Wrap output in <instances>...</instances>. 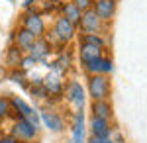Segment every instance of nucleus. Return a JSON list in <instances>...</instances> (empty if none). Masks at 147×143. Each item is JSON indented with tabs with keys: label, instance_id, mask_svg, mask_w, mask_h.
<instances>
[{
	"label": "nucleus",
	"instance_id": "nucleus-22",
	"mask_svg": "<svg viewBox=\"0 0 147 143\" xmlns=\"http://www.w3.org/2000/svg\"><path fill=\"white\" fill-rule=\"evenodd\" d=\"M92 2H94V0H73V4H75L80 12L90 10V8H92Z\"/></svg>",
	"mask_w": 147,
	"mask_h": 143
},
{
	"label": "nucleus",
	"instance_id": "nucleus-11",
	"mask_svg": "<svg viewBox=\"0 0 147 143\" xmlns=\"http://www.w3.org/2000/svg\"><path fill=\"white\" fill-rule=\"evenodd\" d=\"M92 118H100V120H110L112 118V104L108 100H92Z\"/></svg>",
	"mask_w": 147,
	"mask_h": 143
},
{
	"label": "nucleus",
	"instance_id": "nucleus-20",
	"mask_svg": "<svg viewBox=\"0 0 147 143\" xmlns=\"http://www.w3.org/2000/svg\"><path fill=\"white\" fill-rule=\"evenodd\" d=\"M20 61H22V51L14 45L8 49V53H6V65L10 67V69H18L20 67Z\"/></svg>",
	"mask_w": 147,
	"mask_h": 143
},
{
	"label": "nucleus",
	"instance_id": "nucleus-19",
	"mask_svg": "<svg viewBox=\"0 0 147 143\" xmlns=\"http://www.w3.org/2000/svg\"><path fill=\"white\" fill-rule=\"evenodd\" d=\"M80 43L94 45V47H100V49H104L106 41H104V37H102L100 33H82V35H80Z\"/></svg>",
	"mask_w": 147,
	"mask_h": 143
},
{
	"label": "nucleus",
	"instance_id": "nucleus-1",
	"mask_svg": "<svg viewBox=\"0 0 147 143\" xmlns=\"http://www.w3.org/2000/svg\"><path fill=\"white\" fill-rule=\"evenodd\" d=\"M112 92L108 75H88V96L92 100H108Z\"/></svg>",
	"mask_w": 147,
	"mask_h": 143
},
{
	"label": "nucleus",
	"instance_id": "nucleus-12",
	"mask_svg": "<svg viewBox=\"0 0 147 143\" xmlns=\"http://www.w3.org/2000/svg\"><path fill=\"white\" fill-rule=\"evenodd\" d=\"M71 143H86L84 141V112H82V108L75 112V125H73Z\"/></svg>",
	"mask_w": 147,
	"mask_h": 143
},
{
	"label": "nucleus",
	"instance_id": "nucleus-7",
	"mask_svg": "<svg viewBox=\"0 0 147 143\" xmlns=\"http://www.w3.org/2000/svg\"><path fill=\"white\" fill-rule=\"evenodd\" d=\"M84 71L88 75H108L114 71V63L106 57H98V59H92L88 63H84Z\"/></svg>",
	"mask_w": 147,
	"mask_h": 143
},
{
	"label": "nucleus",
	"instance_id": "nucleus-25",
	"mask_svg": "<svg viewBox=\"0 0 147 143\" xmlns=\"http://www.w3.org/2000/svg\"><path fill=\"white\" fill-rule=\"evenodd\" d=\"M0 143H20L16 137H12V135H2L0 137Z\"/></svg>",
	"mask_w": 147,
	"mask_h": 143
},
{
	"label": "nucleus",
	"instance_id": "nucleus-3",
	"mask_svg": "<svg viewBox=\"0 0 147 143\" xmlns=\"http://www.w3.org/2000/svg\"><path fill=\"white\" fill-rule=\"evenodd\" d=\"M75 33H77V26H73V24L65 20L63 16H59L55 20V26H53V37L59 39L61 43H69L73 37H75Z\"/></svg>",
	"mask_w": 147,
	"mask_h": 143
},
{
	"label": "nucleus",
	"instance_id": "nucleus-18",
	"mask_svg": "<svg viewBox=\"0 0 147 143\" xmlns=\"http://www.w3.org/2000/svg\"><path fill=\"white\" fill-rule=\"evenodd\" d=\"M65 20H69V22L73 24V26H79V20H80V16H82V12L73 4V2H67L65 6H63V14H61Z\"/></svg>",
	"mask_w": 147,
	"mask_h": 143
},
{
	"label": "nucleus",
	"instance_id": "nucleus-6",
	"mask_svg": "<svg viewBox=\"0 0 147 143\" xmlns=\"http://www.w3.org/2000/svg\"><path fill=\"white\" fill-rule=\"evenodd\" d=\"M116 6H118L116 0H94L92 2V10H94V14L100 18L102 22H110L112 20L114 14H116Z\"/></svg>",
	"mask_w": 147,
	"mask_h": 143
},
{
	"label": "nucleus",
	"instance_id": "nucleus-17",
	"mask_svg": "<svg viewBox=\"0 0 147 143\" xmlns=\"http://www.w3.org/2000/svg\"><path fill=\"white\" fill-rule=\"evenodd\" d=\"M43 90H45V94H49V96H61V92H63V82L59 80V77L49 75L47 78H43Z\"/></svg>",
	"mask_w": 147,
	"mask_h": 143
},
{
	"label": "nucleus",
	"instance_id": "nucleus-15",
	"mask_svg": "<svg viewBox=\"0 0 147 143\" xmlns=\"http://www.w3.org/2000/svg\"><path fill=\"white\" fill-rule=\"evenodd\" d=\"M10 102H12V108H16L18 110V114H20V118H26V120H30L32 116H35L37 114V110H34L26 100H22L20 96H12L10 98Z\"/></svg>",
	"mask_w": 147,
	"mask_h": 143
},
{
	"label": "nucleus",
	"instance_id": "nucleus-14",
	"mask_svg": "<svg viewBox=\"0 0 147 143\" xmlns=\"http://www.w3.org/2000/svg\"><path fill=\"white\" fill-rule=\"evenodd\" d=\"M110 120H100V118H92L90 120V133L92 137H110Z\"/></svg>",
	"mask_w": 147,
	"mask_h": 143
},
{
	"label": "nucleus",
	"instance_id": "nucleus-10",
	"mask_svg": "<svg viewBox=\"0 0 147 143\" xmlns=\"http://www.w3.org/2000/svg\"><path fill=\"white\" fill-rule=\"evenodd\" d=\"M39 120H41V123H45L47 130H51V132H63V127H65V123H63V118L59 116V114H55V112H41L39 114Z\"/></svg>",
	"mask_w": 147,
	"mask_h": 143
},
{
	"label": "nucleus",
	"instance_id": "nucleus-9",
	"mask_svg": "<svg viewBox=\"0 0 147 143\" xmlns=\"http://www.w3.org/2000/svg\"><path fill=\"white\" fill-rule=\"evenodd\" d=\"M49 51H51V43L47 41L45 37H35L34 45L30 47L28 53H30V57H34L35 61H45Z\"/></svg>",
	"mask_w": 147,
	"mask_h": 143
},
{
	"label": "nucleus",
	"instance_id": "nucleus-27",
	"mask_svg": "<svg viewBox=\"0 0 147 143\" xmlns=\"http://www.w3.org/2000/svg\"><path fill=\"white\" fill-rule=\"evenodd\" d=\"M26 143H32V141H26Z\"/></svg>",
	"mask_w": 147,
	"mask_h": 143
},
{
	"label": "nucleus",
	"instance_id": "nucleus-21",
	"mask_svg": "<svg viewBox=\"0 0 147 143\" xmlns=\"http://www.w3.org/2000/svg\"><path fill=\"white\" fill-rule=\"evenodd\" d=\"M12 112V102L8 96H0V120L8 118Z\"/></svg>",
	"mask_w": 147,
	"mask_h": 143
},
{
	"label": "nucleus",
	"instance_id": "nucleus-23",
	"mask_svg": "<svg viewBox=\"0 0 147 143\" xmlns=\"http://www.w3.org/2000/svg\"><path fill=\"white\" fill-rule=\"evenodd\" d=\"M35 63H37V61H35L34 57H22V61H20V67H22V69H30V67L32 65H35Z\"/></svg>",
	"mask_w": 147,
	"mask_h": 143
},
{
	"label": "nucleus",
	"instance_id": "nucleus-24",
	"mask_svg": "<svg viewBox=\"0 0 147 143\" xmlns=\"http://www.w3.org/2000/svg\"><path fill=\"white\" fill-rule=\"evenodd\" d=\"M86 143H114L112 137H92L90 141H86Z\"/></svg>",
	"mask_w": 147,
	"mask_h": 143
},
{
	"label": "nucleus",
	"instance_id": "nucleus-13",
	"mask_svg": "<svg viewBox=\"0 0 147 143\" xmlns=\"http://www.w3.org/2000/svg\"><path fill=\"white\" fill-rule=\"evenodd\" d=\"M34 41H35V35L30 33L28 30H24V28H20L18 32L14 33V43H16V47L20 51H30V47L34 45Z\"/></svg>",
	"mask_w": 147,
	"mask_h": 143
},
{
	"label": "nucleus",
	"instance_id": "nucleus-8",
	"mask_svg": "<svg viewBox=\"0 0 147 143\" xmlns=\"http://www.w3.org/2000/svg\"><path fill=\"white\" fill-rule=\"evenodd\" d=\"M65 96H67V100L71 104H75L77 108H82V104H84V90L80 86V82L71 80L65 86Z\"/></svg>",
	"mask_w": 147,
	"mask_h": 143
},
{
	"label": "nucleus",
	"instance_id": "nucleus-26",
	"mask_svg": "<svg viewBox=\"0 0 147 143\" xmlns=\"http://www.w3.org/2000/svg\"><path fill=\"white\" fill-rule=\"evenodd\" d=\"M34 4H35V0H24V8H26V10H30Z\"/></svg>",
	"mask_w": 147,
	"mask_h": 143
},
{
	"label": "nucleus",
	"instance_id": "nucleus-2",
	"mask_svg": "<svg viewBox=\"0 0 147 143\" xmlns=\"http://www.w3.org/2000/svg\"><path fill=\"white\" fill-rule=\"evenodd\" d=\"M35 135H37V127L34 123L26 120V118H18L12 125V137H16L18 141H34Z\"/></svg>",
	"mask_w": 147,
	"mask_h": 143
},
{
	"label": "nucleus",
	"instance_id": "nucleus-16",
	"mask_svg": "<svg viewBox=\"0 0 147 143\" xmlns=\"http://www.w3.org/2000/svg\"><path fill=\"white\" fill-rule=\"evenodd\" d=\"M79 57H80V63H88L92 59H98L102 57V49L100 47H94V45H86V43H80L79 47Z\"/></svg>",
	"mask_w": 147,
	"mask_h": 143
},
{
	"label": "nucleus",
	"instance_id": "nucleus-4",
	"mask_svg": "<svg viewBox=\"0 0 147 143\" xmlns=\"http://www.w3.org/2000/svg\"><path fill=\"white\" fill-rule=\"evenodd\" d=\"M22 24H24V30L34 33L35 37H43V33H45V22H43V18L39 14L28 10L22 18Z\"/></svg>",
	"mask_w": 147,
	"mask_h": 143
},
{
	"label": "nucleus",
	"instance_id": "nucleus-5",
	"mask_svg": "<svg viewBox=\"0 0 147 143\" xmlns=\"http://www.w3.org/2000/svg\"><path fill=\"white\" fill-rule=\"evenodd\" d=\"M102 20L94 14V10H84L82 12V16H80V20H79V28L82 30L84 33H98L102 30Z\"/></svg>",
	"mask_w": 147,
	"mask_h": 143
}]
</instances>
